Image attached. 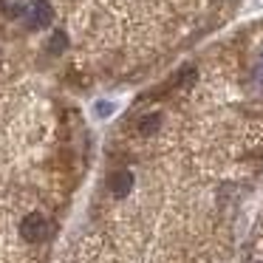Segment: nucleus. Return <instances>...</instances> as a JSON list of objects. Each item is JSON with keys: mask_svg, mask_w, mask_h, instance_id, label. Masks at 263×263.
I'll list each match as a JSON object with an SVG mask.
<instances>
[{"mask_svg": "<svg viewBox=\"0 0 263 263\" xmlns=\"http://www.w3.org/2000/svg\"><path fill=\"white\" fill-rule=\"evenodd\" d=\"M23 17H26V23L29 26H48L54 20V9H51V3L48 0H31L29 6L23 9Z\"/></svg>", "mask_w": 263, "mask_h": 263, "instance_id": "f257e3e1", "label": "nucleus"}, {"mask_svg": "<svg viewBox=\"0 0 263 263\" xmlns=\"http://www.w3.org/2000/svg\"><path fill=\"white\" fill-rule=\"evenodd\" d=\"M20 235H23L29 243H37V240H43L48 235V221L40 212H31V215H26L23 223H20Z\"/></svg>", "mask_w": 263, "mask_h": 263, "instance_id": "f03ea898", "label": "nucleus"}, {"mask_svg": "<svg viewBox=\"0 0 263 263\" xmlns=\"http://www.w3.org/2000/svg\"><path fill=\"white\" fill-rule=\"evenodd\" d=\"M133 190V173L127 170H116L114 176H110V193L116 195V198H125L127 193Z\"/></svg>", "mask_w": 263, "mask_h": 263, "instance_id": "7ed1b4c3", "label": "nucleus"}, {"mask_svg": "<svg viewBox=\"0 0 263 263\" xmlns=\"http://www.w3.org/2000/svg\"><path fill=\"white\" fill-rule=\"evenodd\" d=\"M159 127H161V116L159 114H147L142 122H139V133H142V136H153Z\"/></svg>", "mask_w": 263, "mask_h": 263, "instance_id": "20e7f679", "label": "nucleus"}, {"mask_svg": "<svg viewBox=\"0 0 263 263\" xmlns=\"http://www.w3.org/2000/svg\"><path fill=\"white\" fill-rule=\"evenodd\" d=\"M0 9L6 14H17L20 12V0H0Z\"/></svg>", "mask_w": 263, "mask_h": 263, "instance_id": "39448f33", "label": "nucleus"}, {"mask_svg": "<svg viewBox=\"0 0 263 263\" xmlns=\"http://www.w3.org/2000/svg\"><path fill=\"white\" fill-rule=\"evenodd\" d=\"M63 43H65V34L60 31V34H54V40H51V51H60L63 48Z\"/></svg>", "mask_w": 263, "mask_h": 263, "instance_id": "423d86ee", "label": "nucleus"}, {"mask_svg": "<svg viewBox=\"0 0 263 263\" xmlns=\"http://www.w3.org/2000/svg\"><path fill=\"white\" fill-rule=\"evenodd\" d=\"M97 110H99V116H108V110H110V108H108L105 102H99V105H97Z\"/></svg>", "mask_w": 263, "mask_h": 263, "instance_id": "0eeeda50", "label": "nucleus"}]
</instances>
